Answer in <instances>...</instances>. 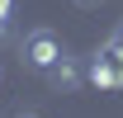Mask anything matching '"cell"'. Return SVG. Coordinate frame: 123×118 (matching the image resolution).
Listing matches in <instances>:
<instances>
[{
	"label": "cell",
	"mask_w": 123,
	"mask_h": 118,
	"mask_svg": "<svg viewBox=\"0 0 123 118\" xmlns=\"http://www.w3.org/2000/svg\"><path fill=\"white\" fill-rule=\"evenodd\" d=\"M10 5H14V0H0V24L10 19Z\"/></svg>",
	"instance_id": "cell-5"
},
{
	"label": "cell",
	"mask_w": 123,
	"mask_h": 118,
	"mask_svg": "<svg viewBox=\"0 0 123 118\" xmlns=\"http://www.w3.org/2000/svg\"><path fill=\"white\" fill-rule=\"evenodd\" d=\"M90 80L99 90H123V57L104 47V57H95V66H90Z\"/></svg>",
	"instance_id": "cell-2"
},
{
	"label": "cell",
	"mask_w": 123,
	"mask_h": 118,
	"mask_svg": "<svg viewBox=\"0 0 123 118\" xmlns=\"http://www.w3.org/2000/svg\"><path fill=\"white\" fill-rule=\"evenodd\" d=\"M19 118H33V113H19Z\"/></svg>",
	"instance_id": "cell-7"
},
{
	"label": "cell",
	"mask_w": 123,
	"mask_h": 118,
	"mask_svg": "<svg viewBox=\"0 0 123 118\" xmlns=\"http://www.w3.org/2000/svg\"><path fill=\"white\" fill-rule=\"evenodd\" d=\"M24 61H29L33 71H52L62 61V43H57V33L52 29H33L29 38H24Z\"/></svg>",
	"instance_id": "cell-1"
},
{
	"label": "cell",
	"mask_w": 123,
	"mask_h": 118,
	"mask_svg": "<svg viewBox=\"0 0 123 118\" xmlns=\"http://www.w3.org/2000/svg\"><path fill=\"white\" fill-rule=\"evenodd\" d=\"M109 52H118V57H123V24H118L114 33H109Z\"/></svg>",
	"instance_id": "cell-4"
},
{
	"label": "cell",
	"mask_w": 123,
	"mask_h": 118,
	"mask_svg": "<svg viewBox=\"0 0 123 118\" xmlns=\"http://www.w3.org/2000/svg\"><path fill=\"white\" fill-rule=\"evenodd\" d=\"M47 76H52V85H62V90H71V85H76V80H80V71H76V66H71V61H66V57H62L57 66L47 71Z\"/></svg>",
	"instance_id": "cell-3"
},
{
	"label": "cell",
	"mask_w": 123,
	"mask_h": 118,
	"mask_svg": "<svg viewBox=\"0 0 123 118\" xmlns=\"http://www.w3.org/2000/svg\"><path fill=\"white\" fill-rule=\"evenodd\" d=\"M71 5H80V10H95V5H99V0H71Z\"/></svg>",
	"instance_id": "cell-6"
}]
</instances>
